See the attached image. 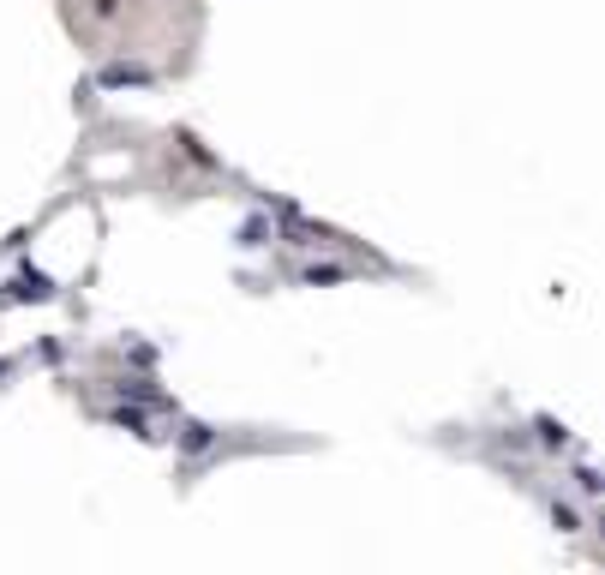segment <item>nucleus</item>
Segmentation results:
<instances>
[{"label": "nucleus", "mask_w": 605, "mask_h": 575, "mask_svg": "<svg viewBox=\"0 0 605 575\" xmlns=\"http://www.w3.org/2000/svg\"><path fill=\"white\" fill-rule=\"evenodd\" d=\"M54 294V282L42 276V270H18V282H12V300H48Z\"/></svg>", "instance_id": "obj_1"}, {"label": "nucleus", "mask_w": 605, "mask_h": 575, "mask_svg": "<svg viewBox=\"0 0 605 575\" xmlns=\"http://www.w3.org/2000/svg\"><path fill=\"white\" fill-rule=\"evenodd\" d=\"M102 84H144V72L138 66H114V72H102Z\"/></svg>", "instance_id": "obj_2"}, {"label": "nucleus", "mask_w": 605, "mask_h": 575, "mask_svg": "<svg viewBox=\"0 0 605 575\" xmlns=\"http://www.w3.org/2000/svg\"><path fill=\"white\" fill-rule=\"evenodd\" d=\"M180 444H186V450H204V444H210V426H186Z\"/></svg>", "instance_id": "obj_3"}, {"label": "nucleus", "mask_w": 605, "mask_h": 575, "mask_svg": "<svg viewBox=\"0 0 605 575\" xmlns=\"http://www.w3.org/2000/svg\"><path fill=\"white\" fill-rule=\"evenodd\" d=\"M552 522H558V528L570 534V528H576V510H570V504H552Z\"/></svg>", "instance_id": "obj_4"}]
</instances>
